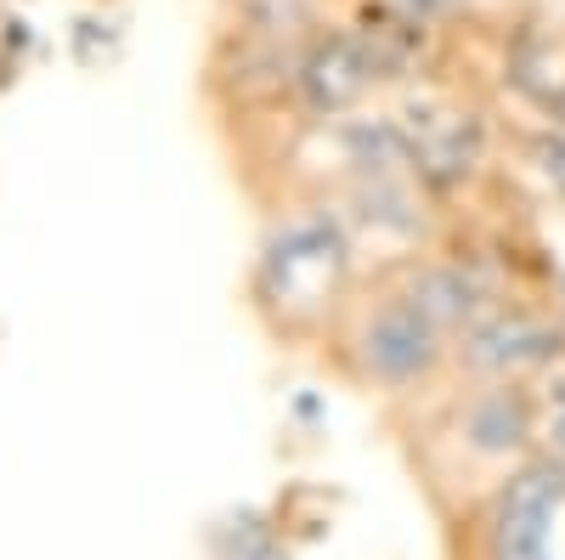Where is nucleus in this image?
Returning <instances> with one entry per match:
<instances>
[{"label": "nucleus", "instance_id": "obj_1", "mask_svg": "<svg viewBox=\"0 0 565 560\" xmlns=\"http://www.w3.org/2000/svg\"><path fill=\"white\" fill-rule=\"evenodd\" d=\"M385 431L441 527L543 453V385L521 373H452L441 391L391 413Z\"/></svg>", "mask_w": 565, "mask_h": 560}, {"label": "nucleus", "instance_id": "obj_2", "mask_svg": "<svg viewBox=\"0 0 565 560\" xmlns=\"http://www.w3.org/2000/svg\"><path fill=\"white\" fill-rule=\"evenodd\" d=\"M334 380L380 408V419L424 402L458 373V317L413 255L367 266L340 317L311 351Z\"/></svg>", "mask_w": 565, "mask_h": 560}, {"label": "nucleus", "instance_id": "obj_3", "mask_svg": "<svg viewBox=\"0 0 565 560\" xmlns=\"http://www.w3.org/2000/svg\"><path fill=\"white\" fill-rule=\"evenodd\" d=\"M362 272L367 255L322 187L277 181L260 199L255 250L244 266V306L277 346L317 351Z\"/></svg>", "mask_w": 565, "mask_h": 560}, {"label": "nucleus", "instance_id": "obj_4", "mask_svg": "<svg viewBox=\"0 0 565 560\" xmlns=\"http://www.w3.org/2000/svg\"><path fill=\"white\" fill-rule=\"evenodd\" d=\"M565 554V458L537 453L509 482L441 521V560H559Z\"/></svg>", "mask_w": 565, "mask_h": 560}, {"label": "nucleus", "instance_id": "obj_5", "mask_svg": "<svg viewBox=\"0 0 565 560\" xmlns=\"http://www.w3.org/2000/svg\"><path fill=\"white\" fill-rule=\"evenodd\" d=\"M385 12L396 29L413 34H452V29H481L498 12H509V0H385Z\"/></svg>", "mask_w": 565, "mask_h": 560}]
</instances>
